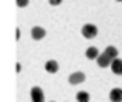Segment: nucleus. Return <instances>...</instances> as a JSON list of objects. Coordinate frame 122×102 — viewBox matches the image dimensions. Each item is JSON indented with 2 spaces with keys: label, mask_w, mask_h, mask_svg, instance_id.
<instances>
[{
  "label": "nucleus",
  "mask_w": 122,
  "mask_h": 102,
  "mask_svg": "<svg viewBox=\"0 0 122 102\" xmlns=\"http://www.w3.org/2000/svg\"><path fill=\"white\" fill-rule=\"evenodd\" d=\"M85 56L88 57V59H97L99 50L96 48V46H90V48H86V51H85Z\"/></svg>",
  "instance_id": "9"
},
{
  "label": "nucleus",
  "mask_w": 122,
  "mask_h": 102,
  "mask_svg": "<svg viewBox=\"0 0 122 102\" xmlns=\"http://www.w3.org/2000/svg\"><path fill=\"white\" fill-rule=\"evenodd\" d=\"M31 101L33 102H43L45 101L43 91H42L40 87H33L31 88Z\"/></svg>",
  "instance_id": "3"
},
{
  "label": "nucleus",
  "mask_w": 122,
  "mask_h": 102,
  "mask_svg": "<svg viewBox=\"0 0 122 102\" xmlns=\"http://www.w3.org/2000/svg\"><path fill=\"white\" fill-rule=\"evenodd\" d=\"M111 71L114 73V74H122V60L121 59H114L113 62H111Z\"/></svg>",
  "instance_id": "7"
},
{
  "label": "nucleus",
  "mask_w": 122,
  "mask_h": 102,
  "mask_svg": "<svg viewBox=\"0 0 122 102\" xmlns=\"http://www.w3.org/2000/svg\"><path fill=\"white\" fill-rule=\"evenodd\" d=\"M15 3H17L19 8H25V6L30 3V0H15Z\"/></svg>",
  "instance_id": "12"
},
{
  "label": "nucleus",
  "mask_w": 122,
  "mask_h": 102,
  "mask_svg": "<svg viewBox=\"0 0 122 102\" xmlns=\"http://www.w3.org/2000/svg\"><path fill=\"white\" fill-rule=\"evenodd\" d=\"M45 70H46L48 73H57V70H59V63H57L56 60H48V62L45 63Z\"/></svg>",
  "instance_id": "8"
},
{
  "label": "nucleus",
  "mask_w": 122,
  "mask_h": 102,
  "mask_svg": "<svg viewBox=\"0 0 122 102\" xmlns=\"http://www.w3.org/2000/svg\"><path fill=\"white\" fill-rule=\"evenodd\" d=\"M45 34H46V31L42 26H34L33 30H31V37H33L34 40H42L45 37Z\"/></svg>",
  "instance_id": "5"
},
{
  "label": "nucleus",
  "mask_w": 122,
  "mask_h": 102,
  "mask_svg": "<svg viewBox=\"0 0 122 102\" xmlns=\"http://www.w3.org/2000/svg\"><path fill=\"white\" fill-rule=\"evenodd\" d=\"M96 34H97V28H96V25L86 23V25L82 26V36L85 37V39H94Z\"/></svg>",
  "instance_id": "1"
},
{
  "label": "nucleus",
  "mask_w": 122,
  "mask_h": 102,
  "mask_svg": "<svg viewBox=\"0 0 122 102\" xmlns=\"http://www.w3.org/2000/svg\"><path fill=\"white\" fill-rule=\"evenodd\" d=\"M110 101L111 102H122V90L121 88H113L110 91Z\"/></svg>",
  "instance_id": "6"
},
{
  "label": "nucleus",
  "mask_w": 122,
  "mask_h": 102,
  "mask_svg": "<svg viewBox=\"0 0 122 102\" xmlns=\"http://www.w3.org/2000/svg\"><path fill=\"white\" fill-rule=\"evenodd\" d=\"M48 2H50V5L57 6V5H60V3H62V0H48Z\"/></svg>",
  "instance_id": "13"
},
{
  "label": "nucleus",
  "mask_w": 122,
  "mask_h": 102,
  "mask_svg": "<svg viewBox=\"0 0 122 102\" xmlns=\"http://www.w3.org/2000/svg\"><path fill=\"white\" fill-rule=\"evenodd\" d=\"M85 81V74L82 71H76V73H71L68 77V82L71 85H77V84H82Z\"/></svg>",
  "instance_id": "4"
},
{
  "label": "nucleus",
  "mask_w": 122,
  "mask_h": 102,
  "mask_svg": "<svg viewBox=\"0 0 122 102\" xmlns=\"http://www.w3.org/2000/svg\"><path fill=\"white\" fill-rule=\"evenodd\" d=\"M116 2H122V0H116Z\"/></svg>",
  "instance_id": "16"
},
{
  "label": "nucleus",
  "mask_w": 122,
  "mask_h": 102,
  "mask_svg": "<svg viewBox=\"0 0 122 102\" xmlns=\"http://www.w3.org/2000/svg\"><path fill=\"white\" fill-rule=\"evenodd\" d=\"M96 60H97V65L101 66V68H107V66H110L111 62H113V59H111V57L108 56L105 51H104L102 54H99V57H97Z\"/></svg>",
  "instance_id": "2"
},
{
  "label": "nucleus",
  "mask_w": 122,
  "mask_h": 102,
  "mask_svg": "<svg viewBox=\"0 0 122 102\" xmlns=\"http://www.w3.org/2000/svg\"><path fill=\"white\" fill-rule=\"evenodd\" d=\"M20 68H22V66H20V63H17V65H15V70H17V73L20 71Z\"/></svg>",
  "instance_id": "15"
},
{
  "label": "nucleus",
  "mask_w": 122,
  "mask_h": 102,
  "mask_svg": "<svg viewBox=\"0 0 122 102\" xmlns=\"http://www.w3.org/2000/svg\"><path fill=\"white\" fill-rule=\"evenodd\" d=\"M15 40H20V30L15 28Z\"/></svg>",
  "instance_id": "14"
},
{
  "label": "nucleus",
  "mask_w": 122,
  "mask_h": 102,
  "mask_svg": "<svg viewBox=\"0 0 122 102\" xmlns=\"http://www.w3.org/2000/svg\"><path fill=\"white\" fill-rule=\"evenodd\" d=\"M105 53H107V54H108V56H110L113 60L117 57V50L114 48V46H107V48H105Z\"/></svg>",
  "instance_id": "11"
},
{
  "label": "nucleus",
  "mask_w": 122,
  "mask_h": 102,
  "mask_svg": "<svg viewBox=\"0 0 122 102\" xmlns=\"http://www.w3.org/2000/svg\"><path fill=\"white\" fill-rule=\"evenodd\" d=\"M76 99L79 102H88L90 101V94L86 93V91H79V93L76 94Z\"/></svg>",
  "instance_id": "10"
}]
</instances>
